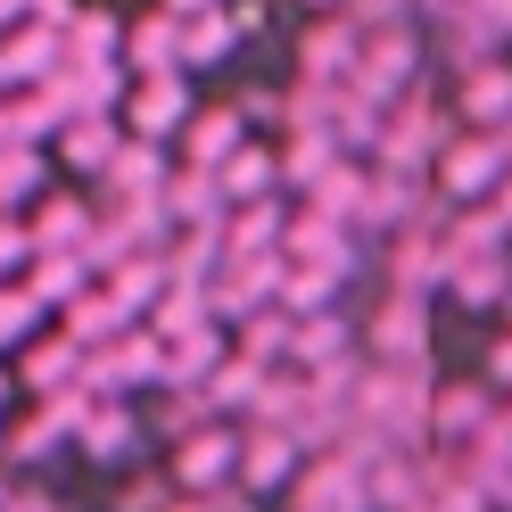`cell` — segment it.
I'll list each match as a JSON object with an SVG mask.
<instances>
[{
  "label": "cell",
  "mask_w": 512,
  "mask_h": 512,
  "mask_svg": "<svg viewBox=\"0 0 512 512\" xmlns=\"http://www.w3.org/2000/svg\"><path fill=\"white\" fill-rule=\"evenodd\" d=\"M512 174V124L504 133H446L438 157H430V199L438 207H479V199H496V182Z\"/></svg>",
  "instance_id": "6da1fadb"
},
{
  "label": "cell",
  "mask_w": 512,
  "mask_h": 512,
  "mask_svg": "<svg viewBox=\"0 0 512 512\" xmlns=\"http://www.w3.org/2000/svg\"><path fill=\"white\" fill-rule=\"evenodd\" d=\"M422 67H430V34H422V17H389V25H364V42H356V83L364 100H405L413 83H422Z\"/></svg>",
  "instance_id": "7a4b0ae2"
},
{
  "label": "cell",
  "mask_w": 512,
  "mask_h": 512,
  "mask_svg": "<svg viewBox=\"0 0 512 512\" xmlns=\"http://www.w3.org/2000/svg\"><path fill=\"white\" fill-rule=\"evenodd\" d=\"M446 133H455V116L430 100V83H413L405 100H389V108H380V133H372V157H364V166H389V174H430V157H438V141H446Z\"/></svg>",
  "instance_id": "3957f363"
},
{
  "label": "cell",
  "mask_w": 512,
  "mask_h": 512,
  "mask_svg": "<svg viewBox=\"0 0 512 512\" xmlns=\"http://www.w3.org/2000/svg\"><path fill=\"white\" fill-rule=\"evenodd\" d=\"M232 471H240V430H215V422L182 430V446H174V496H223Z\"/></svg>",
  "instance_id": "277c9868"
},
{
  "label": "cell",
  "mask_w": 512,
  "mask_h": 512,
  "mask_svg": "<svg viewBox=\"0 0 512 512\" xmlns=\"http://www.w3.org/2000/svg\"><path fill=\"white\" fill-rule=\"evenodd\" d=\"M446 116L463 133H504L512 124V58H471V67H455V108Z\"/></svg>",
  "instance_id": "5b68a950"
},
{
  "label": "cell",
  "mask_w": 512,
  "mask_h": 512,
  "mask_svg": "<svg viewBox=\"0 0 512 512\" xmlns=\"http://www.w3.org/2000/svg\"><path fill=\"white\" fill-rule=\"evenodd\" d=\"M116 108H124V133L133 141H174L182 116H190V83L182 75H133Z\"/></svg>",
  "instance_id": "8992f818"
},
{
  "label": "cell",
  "mask_w": 512,
  "mask_h": 512,
  "mask_svg": "<svg viewBox=\"0 0 512 512\" xmlns=\"http://www.w3.org/2000/svg\"><path fill=\"white\" fill-rule=\"evenodd\" d=\"M166 141H133L124 133L116 157H108V174H100V207H157V190H166Z\"/></svg>",
  "instance_id": "52a82bcc"
},
{
  "label": "cell",
  "mask_w": 512,
  "mask_h": 512,
  "mask_svg": "<svg viewBox=\"0 0 512 512\" xmlns=\"http://www.w3.org/2000/svg\"><path fill=\"white\" fill-rule=\"evenodd\" d=\"M298 463H306V446H298L290 430L256 422V430L240 438V471H232V488H240V496H281V488L298 479Z\"/></svg>",
  "instance_id": "ba28073f"
},
{
  "label": "cell",
  "mask_w": 512,
  "mask_h": 512,
  "mask_svg": "<svg viewBox=\"0 0 512 512\" xmlns=\"http://www.w3.org/2000/svg\"><path fill=\"white\" fill-rule=\"evenodd\" d=\"M356 42H364L356 17L314 9V25L298 34V83H347V75H356Z\"/></svg>",
  "instance_id": "9c48e42d"
},
{
  "label": "cell",
  "mask_w": 512,
  "mask_h": 512,
  "mask_svg": "<svg viewBox=\"0 0 512 512\" xmlns=\"http://www.w3.org/2000/svg\"><path fill=\"white\" fill-rule=\"evenodd\" d=\"M356 323H347L339 306H323V314H298L290 323V372H347V364H364L356 356Z\"/></svg>",
  "instance_id": "30bf717a"
},
{
  "label": "cell",
  "mask_w": 512,
  "mask_h": 512,
  "mask_svg": "<svg viewBox=\"0 0 512 512\" xmlns=\"http://www.w3.org/2000/svg\"><path fill=\"white\" fill-rule=\"evenodd\" d=\"M438 290L471 306V314H488L512 298V248H479V256H438Z\"/></svg>",
  "instance_id": "8fae6325"
},
{
  "label": "cell",
  "mask_w": 512,
  "mask_h": 512,
  "mask_svg": "<svg viewBox=\"0 0 512 512\" xmlns=\"http://www.w3.org/2000/svg\"><path fill=\"white\" fill-rule=\"evenodd\" d=\"M372 364H430V298L389 290V306L372 314Z\"/></svg>",
  "instance_id": "7c38bea8"
},
{
  "label": "cell",
  "mask_w": 512,
  "mask_h": 512,
  "mask_svg": "<svg viewBox=\"0 0 512 512\" xmlns=\"http://www.w3.org/2000/svg\"><path fill=\"white\" fill-rule=\"evenodd\" d=\"M496 422V389L488 380H446V389H430V438H446L463 455L471 438H488Z\"/></svg>",
  "instance_id": "4fadbf2b"
},
{
  "label": "cell",
  "mask_w": 512,
  "mask_h": 512,
  "mask_svg": "<svg viewBox=\"0 0 512 512\" xmlns=\"http://www.w3.org/2000/svg\"><path fill=\"white\" fill-rule=\"evenodd\" d=\"M281 265H323L339 281H356V240H347V223H323V215H290L281 223Z\"/></svg>",
  "instance_id": "5bb4252c"
},
{
  "label": "cell",
  "mask_w": 512,
  "mask_h": 512,
  "mask_svg": "<svg viewBox=\"0 0 512 512\" xmlns=\"http://www.w3.org/2000/svg\"><path fill=\"white\" fill-rule=\"evenodd\" d=\"M174 141H182V166H199V174H215L223 157H232V149L248 141V124H240V108H190Z\"/></svg>",
  "instance_id": "9a60e30c"
},
{
  "label": "cell",
  "mask_w": 512,
  "mask_h": 512,
  "mask_svg": "<svg viewBox=\"0 0 512 512\" xmlns=\"http://www.w3.org/2000/svg\"><path fill=\"white\" fill-rule=\"evenodd\" d=\"M75 446L91 463H124L141 446V413L124 405V397H91V413H83V430H75Z\"/></svg>",
  "instance_id": "2e32d148"
},
{
  "label": "cell",
  "mask_w": 512,
  "mask_h": 512,
  "mask_svg": "<svg viewBox=\"0 0 512 512\" xmlns=\"http://www.w3.org/2000/svg\"><path fill=\"white\" fill-rule=\"evenodd\" d=\"M223 356H232V331H223V323L182 331V339H166V372H157V389H199Z\"/></svg>",
  "instance_id": "e0dca14e"
},
{
  "label": "cell",
  "mask_w": 512,
  "mask_h": 512,
  "mask_svg": "<svg viewBox=\"0 0 512 512\" xmlns=\"http://www.w3.org/2000/svg\"><path fill=\"white\" fill-rule=\"evenodd\" d=\"M215 190H223V207H248V199H273L281 190V174H273V141H240L232 157H223L215 166Z\"/></svg>",
  "instance_id": "ac0fdd59"
},
{
  "label": "cell",
  "mask_w": 512,
  "mask_h": 512,
  "mask_svg": "<svg viewBox=\"0 0 512 512\" xmlns=\"http://www.w3.org/2000/svg\"><path fill=\"white\" fill-rule=\"evenodd\" d=\"M364 182H372V166H364V157H331V166H323V182L306 190V215L347 223V232H356V215H364Z\"/></svg>",
  "instance_id": "d6986e66"
},
{
  "label": "cell",
  "mask_w": 512,
  "mask_h": 512,
  "mask_svg": "<svg viewBox=\"0 0 512 512\" xmlns=\"http://www.w3.org/2000/svg\"><path fill=\"white\" fill-rule=\"evenodd\" d=\"M232 50H240V34H232V17H223V9L174 17V67H182V75H190V67H223Z\"/></svg>",
  "instance_id": "ffe728a7"
},
{
  "label": "cell",
  "mask_w": 512,
  "mask_h": 512,
  "mask_svg": "<svg viewBox=\"0 0 512 512\" xmlns=\"http://www.w3.org/2000/svg\"><path fill=\"white\" fill-rule=\"evenodd\" d=\"M281 223H290L281 190H273V199L232 207V215H223V256H281Z\"/></svg>",
  "instance_id": "44dd1931"
},
{
  "label": "cell",
  "mask_w": 512,
  "mask_h": 512,
  "mask_svg": "<svg viewBox=\"0 0 512 512\" xmlns=\"http://www.w3.org/2000/svg\"><path fill=\"white\" fill-rule=\"evenodd\" d=\"M116 141H124L116 116H67V124H58V166H75V174L100 182L108 157H116Z\"/></svg>",
  "instance_id": "7402d4cb"
},
{
  "label": "cell",
  "mask_w": 512,
  "mask_h": 512,
  "mask_svg": "<svg viewBox=\"0 0 512 512\" xmlns=\"http://www.w3.org/2000/svg\"><path fill=\"white\" fill-rule=\"evenodd\" d=\"M116 50H124V75H182V67H174V9L133 17Z\"/></svg>",
  "instance_id": "603a6c76"
},
{
  "label": "cell",
  "mask_w": 512,
  "mask_h": 512,
  "mask_svg": "<svg viewBox=\"0 0 512 512\" xmlns=\"http://www.w3.org/2000/svg\"><path fill=\"white\" fill-rule=\"evenodd\" d=\"M91 281H100V273L83 265V248H58V256H25V290L42 298V314H50V306H67V298H83Z\"/></svg>",
  "instance_id": "cb8c5ba5"
},
{
  "label": "cell",
  "mask_w": 512,
  "mask_h": 512,
  "mask_svg": "<svg viewBox=\"0 0 512 512\" xmlns=\"http://www.w3.org/2000/svg\"><path fill=\"white\" fill-rule=\"evenodd\" d=\"M0 50H9V91H17V83H50L58 58H67V42H58L50 25H9Z\"/></svg>",
  "instance_id": "d4e9b609"
},
{
  "label": "cell",
  "mask_w": 512,
  "mask_h": 512,
  "mask_svg": "<svg viewBox=\"0 0 512 512\" xmlns=\"http://www.w3.org/2000/svg\"><path fill=\"white\" fill-rule=\"evenodd\" d=\"M17 380H25L34 397H58V389H75V380H83V347H75L67 331H58V339H42V347H25Z\"/></svg>",
  "instance_id": "484cf974"
},
{
  "label": "cell",
  "mask_w": 512,
  "mask_h": 512,
  "mask_svg": "<svg viewBox=\"0 0 512 512\" xmlns=\"http://www.w3.org/2000/svg\"><path fill=\"white\" fill-rule=\"evenodd\" d=\"M58 314H67V339H75V347H108L116 331H133V314H124V306H116V298L100 290V281H91L83 298H67Z\"/></svg>",
  "instance_id": "4316f807"
},
{
  "label": "cell",
  "mask_w": 512,
  "mask_h": 512,
  "mask_svg": "<svg viewBox=\"0 0 512 512\" xmlns=\"http://www.w3.org/2000/svg\"><path fill=\"white\" fill-rule=\"evenodd\" d=\"M25 240H34V256L83 248V240H91V207H83V199H42V215L25 223Z\"/></svg>",
  "instance_id": "83f0119b"
},
{
  "label": "cell",
  "mask_w": 512,
  "mask_h": 512,
  "mask_svg": "<svg viewBox=\"0 0 512 512\" xmlns=\"http://www.w3.org/2000/svg\"><path fill=\"white\" fill-rule=\"evenodd\" d=\"M339 290H347V281L323 273V265H281L273 306H281V314H323V306H339Z\"/></svg>",
  "instance_id": "f1b7e54d"
},
{
  "label": "cell",
  "mask_w": 512,
  "mask_h": 512,
  "mask_svg": "<svg viewBox=\"0 0 512 512\" xmlns=\"http://www.w3.org/2000/svg\"><path fill=\"white\" fill-rule=\"evenodd\" d=\"M290 323H298V314H281V306H256L248 323H232V331H240L232 347H240L248 364H265V372H273V364H290Z\"/></svg>",
  "instance_id": "f546056e"
},
{
  "label": "cell",
  "mask_w": 512,
  "mask_h": 512,
  "mask_svg": "<svg viewBox=\"0 0 512 512\" xmlns=\"http://www.w3.org/2000/svg\"><path fill=\"white\" fill-rule=\"evenodd\" d=\"M199 323H215V314H207V290L166 281V298L149 306V331H157V339H182V331H199Z\"/></svg>",
  "instance_id": "4dcf8cb0"
},
{
  "label": "cell",
  "mask_w": 512,
  "mask_h": 512,
  "mask_svg": "<svg viewBox=\"0 0 512 512\" xmlns=\"http://www.w3.org/2000/svg\"><path fill=\"white\" fill-rule=\"evenodd\" d=\"M58 42H67V58H116L124 25H116L108 9H75V17H67V34H58Z\"/></svg>",
  "instance_id": "1f68e13d"
},
{
  "label": "cell",
  "mask_w": 512,
  "mask_h": 512,
  "mask_svg": "<svg viewBox=\"0 0 512 512\" xmlns=\"http://www.w3.org/2000/svg\"><path fill=\"white\" fill-rule=\"evenodd\" d=\"M34 190H42V149H0V207H25V199H34Z\"/></svg>",
  "instance_id": "d6a6232c"
},
{
  "label": "cell",
  "mask_w": 512,
  "mask_h": 512,
  "mask_svg": "<svg viewBox=\"0 0 512 512\" xmlns=\"http://www.w3.org/2000/svg\"><path fill=\"white\" fill-rule=\"evenodd\" d=\"M34 323H42V298L25 290V281H17V290H9V281H0V347H17V339L34 331Z\"/></svg>",
  "instance_id": "836d02e7"
},
{
  "label": "cell",
  "mask_w": 512,
  "mask_h": 512,
  "mask_svg": "<svg viewBox=\"0 0 512 512\" xmlns=\"http://www.w3.org/2000/svg\"><path fill=\"white\" fill-rule=\"evenodd\" d=\"M166 496H174V479H124V504L116 512H166Z\"/></svg>",
  "instance_id": "e575fe53"
},
{
  "label": "cell",
  "mask_w": 512,
  "mask_h": 512,
  "mask_svg": "<svg viewBox=\"0 0 512 512\" xmlns=\"http://www.w3.org/2000/svg\"><path fill=\"white\" fill-rule=\"evenodd\" d=\"M25 256H34V240H25V223H9V215H0V273H9V265H25Z\"/></svg>",
  "instance_id": "d590c367"
},
{
  "label": "cell",
  "mask_w": 512,
  "mask_h": 512,
  "mask_svg": "<svg viewBox=\"0 0 512 512\" xmlns=\"http://www.w3.org/2000/svg\"><path fill=\"white\" fill-rule=\"evenodd\" d=\"M488 389H496V397H512V331L488 347Z\"/></svg>",
  "instance_id": "8d00e7d4"
},
{
  "label": "cell",
  "mask_w": 512,
  "mask_h": 512,
  "mask_svg": "<svg viewBox=\"0 0 512 512\" xmlns=\"http://www.w3.org/2000/svg\"><path fill=\"white\" fill-rule=\"evenodd\" d=\"M25 9H34V0H0V34H9V25H25Z\"/></svg>",
  "instance_id": "74e56055"
},
{
  "label": "cell",
  "mask_w": 512,
  "mask_h": 512,
  "mask_svg": "<svg viewBox=\"0 0 512 512\" xmlns=\"http://www.w3.org/2000/svg\"><path fill=\"white\" fill-rule=\"evenodd\" d=\"M157 9H174V17H190V9H223V0H157Z\"/></svg>",
  "instance_id": "f35d334b"
},
{
  "label": "cell",
  "mask_w": 512,
  "mask_h": 512,
  "mask_svg": "<svg viewBox=\"0 0 512 512\" xmlns=\"http://www.w3.org/2000/svg\"><path fill=\"white\" fill-rule=\"evenodd\" d=\"M166 512H215V496H174Z\"/></svg>",
  "instance_id": "ab89813d"
},
{
  "label": "cell",
  "mask_w": 512,
  "mask_h": 512,
  "mask_svg": "<svg viewBox=\"0 0 512 512\" xmlns=\"http://www.w3.org/2000/svg\"><path fill=\"white\" fill-rule=\"evenodd\" d=\"M0 149H17V133H9V108H0Z\"/></svg>",
  "instance_id": "60d3db41"
},
{
  "label": "cell",
  "mask_w": 512,
  "mask_h": 512,
  "mask_svg": "<svg viewBox=\"0 0 512 512\" xmlns=\"http://www.w3.org/2000/svg\"><path fill=\"white\" fill-rule=\"evenodd\" d=\"M0 91H9V50H0Z\"/></svg>",
  "instance_id": "b9f144b4"
},
{
  "label": "cell",
  "mask_w": 512,
  "mask_h": 512,
  "mask_svg": "<svg viewBox=\"0 0 512 512\" xmlns=\"http://www.w3.org/2000/svg\"><path fill=\"white\" fill-rule=\"evenodd\" d=\"M306 9H339V0H306Z\"/></svg>",
  "instance_id": "7bdbcfd3"
},
{
  "label": "cell",
  "mask_w": 512,
  "mask_h": 512,
  "mask_svg": "<svg viewBox=\"0 0 512 512\" xmlns=\"http://www.w3.org/2000/svg\"><path fill=\"white\" fill-rule=\"evenodd\" d=\"M50 512H58V504H50Z\"/></svg>",
  "instance_id": "ee69618b"
}]
</instances>
